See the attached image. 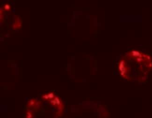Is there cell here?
Wrapping results in <instances>:
<instances>
[{"instance_id": "cell-1", "label": "cell", "mask_w": 152, "mask_h": 118, "mask_svg": "<svg viewBox=\"0 0 152 118\" xmlns=\"http://www.w3.org/2000/svg\"><path fill=\"white\" fill-rule=\"evenodd\" d=\"M4 9L6 11H10L11 10V6L9 4H5L4 6Z\"/></svg>"}, {"instance_id": "cell-2", "label": "cell", "mask_w": 152, "mask_h": 118, "mask_svg": "<svg viewBox=\"0 0 152 118\" xmlns=\"http://www.w3.org/2000/svg\"><path fill=\"white\" fill-rule=\"evenodd\" d=\"M36 103L34 99H31V100H30L29 102V105L30 106H32L33 105H34Z\"/></svg>"}, {"instance_id": "cell-3", "label": "cell", "mask_w": 152, "mask_h": 118, "mask_svg": "<svg viewBox=\"0 0 152 118\" xmlns=\"http://www.w3.org/2000/svg\"><path fill=\"white\" fill-rule=\"evenodd\" d=\"M48 97L50 99H52V98H53L54 97V95L53 93H50L48 94Z\"/></svg>"}]
</instances>
